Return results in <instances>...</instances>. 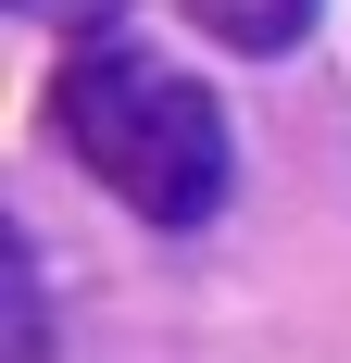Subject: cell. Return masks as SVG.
I'll return each instance as SVG.
<instances>
[{"label":"cell","mask_w":351,"mask_h":363,"mask_svg":"<svg viewBox=\"0 0 351 363\" xmlns=\"http://www.w3.org/2000/svg\"><path fill=\"white\" fill-rule=\"evenodd\" d=\"M26 13H63V0H26Z\"/></svg>","instance_id":"277c9868"},{"label":"cell","mask_w":351,"mask_h":363,"mask_svg":"<svg viewBox=\"0 0 351 363\" xmlns=\"http://www.w3.org/2000/svg\"><path fill=\"white\" fill-rule=\"evenodd\" d=\"M50 125H63L75 176L113 188L139 225L163 238H201L226 213V188H239V138H226V113H213L201 75H176L163 50L139 38H101V50H75L50 75Z\"/></svg>","instance_id":"6da1fadb"},{"label":"cell","mask_w":351,"mask_h":363,"mask_svg":"<svg viewBox=\"0 0 351 363\" xmlns=\"http://www.w3.org/2000/svg\"><path fill=\"white\" fill-rule=\"evenodd\" d=\"M188 13H201L226 50H251V63H264V50H301V38H314L326 0H188Z\"/></svg>","instance_id":"7a4b0ae2"},{"label":"cell","mask_w":351,"mask_h":363,"mask_svg":"<svg viewBox=\"0 0 351 363\" xmlns=\"http://www.w3.org/2000/svg\"><path fill=\"white\" fill-rule=\"evenodd\" d=\"M13 363H50V289H38L26 238H13Z\"/></svg>","instance_id":"3957f363"}]
</instances>
